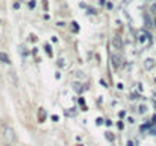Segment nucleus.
I'll return each instance as SVG.
<instances>
[{"mask_svg": "<svg viewBox=\"0 0 156 146\" xmlns=\"http://www.w3.org/2000/svg\"><path fill=\"white\" fill-rule=\"evenodd\" d=\"M3 132H5V139H6L8 142H14L15 140V132H14V129L11 126H5Z\"/></svg>", "mask_w": 156, "mask_h": 146, "instance_id": "f257e3e1", "label": "nucleus"}, {"mask_svg": "<svg viewBox=\"0 0 156 146\" xmlns=\"http://www.w3.org/2000/svg\"><path fill=\"white\" fill-rule=\"evenodd\" d=\"M111 44H112V49H117V50H118V49H121V47H123V41H121L120 37H114V38H112V43H111Z\"/></svg>", "mask_w": 156, "mask_h": 146, "instance_id": "f03ea898", "label": "nucleus"}, {"mask_svg": "<svg viewBox=\"0 0 156 146\" xmlns=\"http://www.w3.org/2000/svg\"><path fill=\"white\" fill-rule=\"evenodd\" d=\"M111 61H112V64H114V67H120L121 56L118 55V53H112V55H111Z\"/></svg>", "mask_w": 156, "mask_h": 146, "instance_id": "7ed1b4c3", "label": "nucleus"}, {"mask_svg": "<svg viewBox=\"0 0 156 146\" xmlns=\"http://www.w3.org/2000/svg\"><path fill=\"white\" fill-rule=\"evenodd\" d=\"M8 78H9V81H11V84L17 87V84H18V79H17V76H15V73H14V72H9V73H8Z\"/></svg>", "mask_w": 156, "mask_h": 146, "instance_id": "20e7f679", "label": "nucleus"}, {"mask_svg": "<svg viewBox=\"0 0 156 146\" xmlns=\"http://www.w3.org/2000/svg\"><path fill=\"white\" fill-rule=\"evenodd\" d=\"M0 61L5 62V64H11V59L9 56L6 55V53H3V52H0Z\"/></svg>", "mask_w": 156, "mask_h": 146, "instance_id": "39448f33", "label": "nucleus"}, {"mask_svg": "<svg viewBox=\"0 0 156 146\" xmlns=\"http://www.w3.org/2000/svg\"><path fill=\"white\" fill-rule=\"evenodd\" d=\"M153 66H155L153 59H147V61H146V69H152Z\"/></svg>", "mask_w": 156, "mask_h": 146, "instance_id": "423d86ee", "label": "nucleus"}, {"mask_svg": "<svg viewBox=\"0 0 156 146\" xmlns=\"http://www.w3.org/2000/svg\"><path fill=\"white\" fill-rule=\"evenodd\" d=\"M74 90H76V91H82V88H80V84L79 82H76V84H74V87H73Z\"/></svg>", "mask_w": 156, "mask_h": 146, "instance_id": "0eeeda50", "label": "nucleus"}, {"mask_svg": "<svg viewBox=\"0 0 156 146\" xmlns=\"http://www.w3.org/2000/svg\"><path fill=\"white\" fill-rule=\"evenodd\" d=\"M138 111L141 113V114H144V113H146V107H144V105H141V107L138 108Z\"/></svg>", "mask_w": 156, "mask_h": 146, "instance_id": "6e6552de", "label": "nucleus"}, {"mask_svg": "<svg viewBox=\"0 0 156 146\" xmlns=\"http://www.w3.org/2000/svg\"><path fill=\"white\" fill-rule=\"evenodd\" d=\"M106 137H108V140H112V142H114V136H111V132H106Z\"/></svg>", "mask_w": 156, "mask_h": 146, "instance_id": "1a4fd4ad", "label": "nucleus"}, {"mask_svg": "<svg viewBox=\"0 0 156 146\" xmlns=\"http://www.w3.org/2000/svg\"><path fill=\"white\" fill-rule=\"evenodd\" d=\"M44 117H46V113L44 110H41V120H44Z\"/></svg>", "mask_w": 156, "mask_h": 146, "instance_id": "9d476101", "label": "nucleus"}, {"mask_svg": "<svg viewBox=\"0 0 156 146\" xmlns=\"http://www.w3.org/2000/svg\"><path fill=\"white\" fill-rule=\"evenodd\" d=\"M127 146H133V142H132V140H129V142H127Z\"/></svg>", "mask_w": 156, "mask_h": 146, "instance_id": "9b49d317", "label": "nucleus"}, {"mask_svg": "<svg viewBox=\"0 0 156 146\" xmlns=\"http://www.w3.org/2000/svg\"><path fill=\"white\" fill-rule=\"evenodd\" d=\"M153 11H156V5H153V8H152Z\"/></svg>", "mask_w": 156, "mask_h": 146, "instance_id": "f8f14e48", "label": "nucleus"}, {"mask_svg": "<svg viewBox=\"0 0 156 146\" xmlns=\"http://www.w3.org/2000/svg\"><path fill=\"white\" fill-rule=\"evenodd\" d=\"M153 122L156 123V116H153Z\"/></svg>", "mask_w": 156, "mask_h": 146, "instance_id": "ddd939ff", "label": "nucleus"}, {"mask_svg": "<svg viewBox=\"0 0 156 146\" xmlns=\"http://www.w3.org/2000/svg\"><path fill=\"white\" fill-rule=\"evenodd\" d=\"M153 23H155V26H156V17H155V20H153Z\"/></svg>", "mask_w": 156, "mask_h": 146, "instance_id": "4468645a", "label": "nucleus"}]
</instances>
